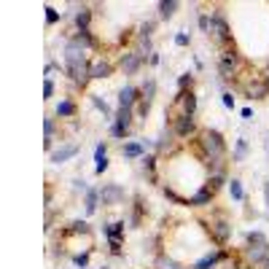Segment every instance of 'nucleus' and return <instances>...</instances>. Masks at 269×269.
I'll use <instances>...</instances> for the list:
<instances>
[{
    "label": "nucleus",
    "mask_w": 269,
    "mask_h": 269,
    "mask_svg": "<svg viewBox=\"0 0 269 269\" xmlns=\"http://www.w3.org/2000/svg\"><path fill=\"white\" fill-rule=\"evenodd\" d=\"M89 62L91 60L87 57V51L65 46V70H67V76H70V81L76 84V87H81V89H87V84L91 81Z\"/></svg>",
    "instance_id": "nucleus-1"
},
{
    "label": "nucleus",
    "mask_w": 269,
    "mask_h": 269,
    "mask_svg": "<svg viewBox=\"0 0 269 269\" xmlns=\"http://www.w3.org/2000/svg\"><path fill=\"white\" fill-rule=\"evenodd\" d=\"M202 224L208 226L210 237H213L218 245H226V242H229V237H232V224L226 221V215H224V213L213 215L210 221H202Z\"/></svg>",
    "instance_id": "nucleus-2"
},
{
    "label": "nucleus",
    "mask_w": 269,
    "mask_h": 269,
    "mask_svg": "<svg viewBox=\"0 0 269 269\" xmlns=\"http://www.w3.org/2000/svg\"><path fill=\"white\" fill-rule=\"evenodd\" d=\"M210 38H213L218 46H229L232 43V30H229L226 25V16L221 14V11H215L213 14V25H210Z\"/></svg>",
    "instance_id": "nucleus-3"
},
{
    "label": "nucleus",
    "mask_w": 269,
    "mask_h": 269,
    "mask_svg": "<svg viewBox=\"0 0 269 269\" xmlns=\"http://www.w3.org/2000/svg\"><path fill=\"white\" fill-rule=\"evenodd\" d=\"M218 70H221V78H234L239 70V54L234 49H226L218 60Z\"/></svg>",
    "instance_id": "nucleus-4"
},
{
    "label": "nucleus",
    "mask_w": 269,
    "mask_h": 269,
    "mask_svg": "<svg viewBox=\"0 0 269 269\" xmlns=\"http://www.w3.org/2000/svg\"><path fill=\"white\" fill-rule=\"evenodd\" d=\"M242 89H245V94H248V100H264L269 94V84H267V78H261V76H253Z\"/></svg>",
    "instance_id": "nucleus-5"
},
{
    "label": "nucleus",
    "mask_w": 269,
    "mask_h": 269,
    "mask_svg": "<svg viewBox=\"0 0 269 269\" xmlns=\"http://www.w3.org/2000/svg\"><path fill=\"white\" fill-rule=\"evenodd\" d=\"M175 137H180V140H186V137L197 135V119L194 116H175V127H173Z\"/></svg>",
    "instance_id": "nucleus-6"
},
{
    "label": "nucleus",
    "mask_w": 269,
    "mask_h": 269,
    "mask_svg": "<svg viewBox=\"0 0 269 269\" xmlns=\"http://www.w3.org/2000/svg\"><path fill=\"white\" fill-rule=\"evenodd\" d=\"M100 199H102V205H108V208H116V205L124 202V188L116 186V183H108V186L100 188Z\"/></svg>",
    "instance_id": "nucleus-7"
},
{
    "label": "nucleus",
    "mask_w": 269,
    "mask_h": 269,
    "mask_svg": "<svg viewBox=\"0 0 269 269\" xmlns=\"http://www.w3.org/2000/svg\"><path fill=\"white\" fill-rule=\"evenodd\" d=\"M143 62H146V57L140 54V51H127V54H121V70H124V76H132V73H137L143 67Z\"/></svg>",
    "instance_id": "nucleus-8"
},
{
    "label": "nucleus",
    "mask_w": 269,
    "mask_h": 269,
    "mask_svg": "<svg viewBox=\"0 0 269 269\" xmlns=\"http://www.w3.org/2000/svg\"><path fill=\"white\" fill-rule=\"evenodd\" d=\"M175 105L183 108V116H194V113H197V94H194L191 89H188V91H178V97L173 100V108Z\"/></svg>",
    "instance_id": "nucleus-9"
},
{
    "label": "nucleus",
    "mask_w": 269,
    "mask_h": 269,
    "mask_svg": "<svg viewBox=\"0 0 269 269\" xmlns=\"http://www.w3.org/2000/svg\"><path fill=\"white\" fill-rule=\"evenodd\" d=\"M89 76L91 78H111L113 76V65L105 60V57H94L89 62Z\"/></svg>",
    "instance_id": "nucleus-10"
},
{
    "label": "nucleus",
    "mask_w": 269,
    "mask_h": 269,
    "mask_svg": "<svg viewBox=\"0 0 269 269\" xmlns=\"http://www.w3.org/2000/svg\"><path fill=\"white\" fill-rule=\"evenodd\" d=\"M78 151H81L78 143H65V146H60L57 151H51V162H54V164H65L67 159H73Z\"/></svg>",
    "instance_id": "nucleus-11"
},
{
    "label": "nucleus",
    "mask_w": 269,
    "mask_h": 269,
    "mask_svg": "<svg viewBox=\"0 0 269 269\" xmlns=\"http://www.w3.org/2000/svg\"><path fill=\"white\" fill-rule=\"evenodd\" d=\"M213 197H215V191H210L208 186H202L194 197L186 199V205L188 208H205V205H213Z\"/></svg>",
    "instance_id": "nucleus-12"
},
{
    "label": "nucleus",
    "mask_w": 269,
    "mask_h": 269,
    "mask_svg": "<svg viewBox=\"0 0 269 269\" xmlns=\"http://www.w3.org/2000/svg\"><path fill=\"white\" fill-rule=\"evenodd\" d=\"M137 102H140V89L124 87L121 91H119V108H132V111H135Z\"/></svg>",
    "instance_id": "nucleus-13"
},
{
    "label": "nucleus",
    "mask_w": 269,
    "mask_h": 269,
    "mask_svg": "<svg viewBox=\"0 0 269 269\" xmlns=\"http://www.w3.org/2000/svg\"><path fill=\"white\" fill-rule=\"evenodd\" d=\"M245 256H248L250 264H264V261L269 259V242L267 245H248Z\"/></svg>",
    "instance_id": "nucleus-14"
},
{
    "label": "nucleus",
    "mask_w": 269,
    "mask_h": 269,
    "mask_svg": "<svg viewBox=\"0 0 269 269\" xmlns=\"http://www.w3.org/2000/svg\"><path fill=\"white\" fill-rule=\"evenodd\" d=\"M94 173L97 175H102L108 170V143H97V148H94Z\"/></svg>",
    "instance_id": "nucleus-15"
},
{
    "label": "nucleus",
    "mask_w": 269,
    "mask_h": 269,
    "mask_svg": "<svg viewBox=\"0 0 269 269\" xmlns=\"http://www.w3.org/2000/svg\"><path fill=\"white\" fill-rule=\"evenodd\" d=\"M78 113V105L73 100H60L57 102V116L60 119H73Z\"/></svg>",
    "instance_id": "nucleus-16"
},
{
    "label": "nucleus",
    "mask_w": 269,
    "mask_h": 269,
    "mask_svg": "<svg viewBox=\"0 0 269 269\" xmlns=\"http://www.w3.org/2000/svg\"><path fill=\"white\" fill-rule=\"evenodd\" d=\"M121 153H124V156H127V159H137V156H146V143H137V140H132V143H124Z\"/></svg>",
    "instance_id": "nucleus-17"
},
{
    "label": "nucleus",
    "mask_w": 269,
    "mask_h": 269,
    "mask_svg": "<svg viewBox=\"0 0 269 269\" xmlns=\"http://www.w3.org/2000/svg\"><path fill=\"white\" fill-rule=\"evenodd\" d=\"M43 129H46L43 148H46V151H51V148H54V137H57V121H54V119H46V121H43Z\"/></svg>",
    "instance_id": "nucleus-18"
},
{
    "label": "nucleus",
    "mask_w": 269,
    "mask_h": 269,
    "mask_svg": "<svg viewBox=\"0 0 269 269\" xmlns=\"http://www.w3.org/2000/svg\"><path fill=\"white\" fill-rule=\"evenodd\" d=\"M224 256H226V250H218V253H208L202 261H197V264H194L191 269H213L221 259H224Z\"/></svg>",
    "instance_id": "nucleus-19"
},
{
    "label": "nucleus",
    "mask_w": 269,
    "mask_h": 269,
    "mask_svg": "<svg viewBox=\"0 0 269 269\" xmlns=\"http://www.w3.org/2000/svg\"><path fill=\"white\" fill-rule=\"evenodd\" d=\"M153 97H156V81H153V78L148 76L146 81H143V87H140V100H146L148 105H151Z\"/></svg>",
    "instance_id": "nucleus-20"
},
{
    "label": "nucleus",
    "mask_w": 269,
    "mask_h": 269,
    "mask_svg": "<svg viewBox=\"0 0 269 269\" xmlns=\"http://www.w3.org/2000/svg\"><path fill=\"white\" fill-rule=\"evenodd\" d=\"M89 22H91V8L89 5H81L76 14V27L78 30H89Z\"/></svg>",
    "instance_id": "nucleus-21"
},
{
    "label": "nucleus",
    "mask_w": 269,
    "mask_h": 269,
    "mask_svg": "<svg viewBox=\"0 0 269 269\" xmlns=\"http://www.w3.org/2000/svg\"><path fill=\"white\" fill-rule=\"evenodd\" d=\"M87 215H94L97 213V205H100V188H89L87 191Z\"/></svg>",
    "instance_id": "nucleus-22"
},
{
    "label": "nucleus",
    "mask_w": 269,
    "mask_h": 269,
    "mask_svg": "<svg viewBox=\"0 0 269 269\" xmlns=\"http://www.w3.org/2000/svg\"><path fill=\"white\" fill-rule=\"evenodd\" d=\"M178 0H162V3H159V16H162V19H170V16L175 14V11H178Z\"/></svg>",
    "instance_id": "nucleus-23"
},
{
    "label": "nucleus",
    "mask_w": 269,
    "mask_h": 269,
    "mask_svg": "<svg viewBox=\"0 0 269 269\" xmlns=\"http://www.w3.org/2000/svg\"><path fill=\"white\" fill-rule=\"evenodd\" d=\"M108 239H121L124 237V221H116V224H108L105 226Z\"/></svg>",
    "instance_id": "nucleus-24"
},
{
    "label": "nucleus",
    "mask_w": 269,
    "mask_h": 269,
    "mask_svg": "<svg viewBox=\"0 0 269 269\" xmlns=\"http://www.w3.org/2000/svg\"><path fill=\"white\" fill-rule=\"evenodd\" d=\"M229 194H232V199H234V202H242V199H245L242 186H239V180H237V178H232V180H229Z\"/></svg>",
    "instance_id": "nucleus-25"
},
{
    "label": "nucleus",
    "mask_w": 269,
    "mask_h": 269,
    "mask_svg": "<svg viewBox=\"0 0 269 269\" xmlns=\"http://www.w3.org/2000/svg\"><path fill=\"white\" fill-rule=\"evenodd\" d=\"M143 210H146V205H143V197H135V213H132V226L137 229L143 221Z\"/></svg>",
    "instance_id": "nucleus-26"
},
{
    "label": "nucleus",
    "mask_w": 269,
    "mask_h": 269,
    "mask_svg": "<svg viewBox=\"0 0 269 269\" xmlns=\"http://www.w3.org/2000/svg\"><path fill=\"white\" fill-rule=\"evenodd\" d=\"M224 183H226L224 173H213V175H210V178H208V183H205V186H208L210 191H218V188L224 186Z\"/></svg>",
    "instance_id": "nucleus-27"
},
{
    "label": "nucleus",
    "mask_w": 269,
    "mask_h": 269,
    "mask_svg": "<svg viewBox=\"0 0 269 269\" xmlns=\"http://www.w3.org/2000/svg\"><path fill=\"white\" fill-rule=\"evenodd\" d=\"M245 153H248V143H245L242 140V137H239V140H237V146H234V162H242V159H245Z\"/></svg>",
    "instance_id": "nucleus-28"
},
{
    "label": "nucleus",
    "mask_w": 269,
    "mask_h": 269,
    "mask_svg": "<svg viewBox=\"0 0 269 269\" xmlns=\"http://www.w3.org/2000/svg\"><path fill=\"white\" fill-rule=\"evenodd\" d=\"M67 232H70V234H89L91 229H89V224H87V221H73Z\"/></svg>",
    "instance_id": "nucleus-29"
},
{
    "label": "nucleus",
    "mask_w": 269,
    "mask_h": 269,
    "mask_svg": "<svg viewBox=\"0 0 269 269\" xmlns=\"http://www.w3.org/2000/svg\"><path fill=\"white\" fill-rule=\"evenodd\" d=\"M143 170L151 175V180H156V175H153V170H156V156H143Z\"/></svg>",
    "instance_id": "nucleus-30"
},
{
    "label": "nucleus",
    "mask_w": 269,
    "mask_h": 269,
    "mask_svg": "<svg viewBox=\"0 0 269 269\" xmlns=\"http://www.w3.org/2000/svg\"><path fill=\"white\" fill-rule=\"evenodd\" d=\"M62 19V14H60V11H57V8H51V5H46V25H57V22H60Z\"/></svg>",
    "instance_id": "nucleus-31"
},
{
    "label": "nucleus",
    "mask_w": 269,
    "mask_h": 269,
    "mask_svg": "<svg viewBox=\"0 0 269 269\" xmlns=\"http://www.w3.org/2000/svg\"><path fill=\"white\" fill-rule=\"evenodd\" d=\"M162 191H164V197H167L170 202H175V205H186V199H183V197H178V194H175V188H173V186H164Z\"/></svg>",
    "instance_id": "nucleus-32"
},
{
    "label": "nucleus",
    "mask_w": 269,
    "mask_h": 269,
    "mask_svg": "<svg viewBox=\"0 0 269 269\" xmlns=\"http://www.w3.org/2000/svg\"><path fill=\"white\" fill-rule=\"evenodd\" d=\"M91 102H94L97 111H102V116H111V108H108V102H105V100H100L97 94H91Z\"/></svg>",
    "instance_id": "nucleus-33"
},
{
    "label": "nucleus",
    "mask_w": 269,
    "mask_h": 269,
    "mask_svg": "<svg viewBox=\"0 0 269 269\" xmlns=\"http://www.w3.org/2000/svg\"><path fill=\"white\" fill-rule=\"evenodd\" d=\"M248 245H267V237L261 232H248Z\"/></svg>",
    "instance_id": "nucleus-34"
},
{
    "label": "nucleus",
    "mask_w": 269,
    "mask_h": 269,
    "mask_svg": "<svg viewBox=\"0 0 269 269\" xmlns=\"http://www.w3.org/2000/svg\"><path fill=\"white\" fill-rule=\"evenodd\" d=\"M210 25H213V16H210V14H199V30L210 35Z\"/></svg>",
    "instance_id": "nucleus-35"
},
{
    "label": "nucleus",
    "mask_w": 269,
    "mask_h": 269,
    "mask_svg": "<svg viewBox=\"0 0 269 269\" xmlns=\"http://www.w3.org/2000/svg\"><path fill=\"white\" fill-rule=\"evenodd\" d=\"M156 264L162 267V269H180V267L175 264L173 259H167V256H164V253H162V256H159V259H156Z\"/></svg>",
    "instance_id": "nucleus-36"
},
{
    "label": "nucleus",
    "mask_w": 269,
    "mask_h": 269,
    "mask_svg": "<svg viewBox=\"0 0 269 269\" xmlns=\"http://www.w3.org/2000/svg\"><path fill=\"white\" fill-rule=\"evenodd\" d=\"M148 111H151V105H148L146 100H140V102H137V105H135V113H137V119H146V116H148Z\"/></svg>",
    "instance_id": "nucleus-37"
},
{
    "label": "nucleus",
    "mask_w": 269,
    "mask_h": 269,
    "mask_svg": "<svg viewBox=\"0 0 269 269\" xmlns=\"http://www.w3.org/2000/svg\"><path fill=\"white\" fill-rule=\"evenodd\" d=\"M73 264H76V267H87L89 264V250H84V253H76V256H73Z\"/></svg>",
    "instance_id": "nucleus-38"
},
{
    "label": "nucleus",
    "mask_w": 269,
    "mask_h": 269,
    "mask_svg": "<svg viewBox=\"0 0 269 269\" xmlns=\"http://www.w3.org/2000/svg\"><path fill=\"white\" fill-rule=\"evenodd\" d=\"M191 84H194V76H191V73H183V76L178 78V89H180V91H186V87H191Z\"/></svg>",
    "instance_id": "nucleus-39"
},
{
    "label": "nucleus",
    "mask_w": 269,
    "mask_h": 269,
    "mask_svg": "<svg viewBox=\"0 0 269 269\" xmlns=\"http://www.w3.org/2000/svg\"><path fill=\"white\" fill-rule=\"evenodd\" d=\"M51 94H54V81L46 78V81H43V100H51Z\"/></svg>",
    "instance_id": "nucleus-40"
},
{
    "label": "nucleus",
    "mask_w": 269,
    "mask_h": 269,
    "mask_svg": "<svg viewBox=\"0 0 269 269\" xmlns=\"http://www.w3.org/2000/svg\"><path fill=\"white\" fill-rule=\"evenodd\" d=\"M151 35H153V22H146L140 27V38H151Z\"/></svg>",
    "instance_id": "nucleus-41"
},
{
    "label": "nucleus",
    "mask_w": 269,
    "mask_h": 269,
    "mask_svg": "<svg viewBox=\"0 0 269 269\" xmlns=\"http://www.w3.org/2000/svg\"><path fill=\"white\" fill-rule=\"evenodd\" d=\"M111 242V253L113 256H121V239H108Z\"/></svg>",
    "instance_id": "nucleus-42"
},
{
    "label": "nucleus",
    "mask_w": 269,
    "mask_h": 269,
    "mask_svg": "<svg viewBox=\"0 0 269 269\" xmlns=\"http://www.w3.org/2000/svg\"><path fill=\"white\" fill-rule=\"evenodd\" d=\"M221 100H224V105L229 108V111L234 108V97H232V91H224V94H221Z\"/></svg>",
    "instance_id": "nucleus-43"
},
{
    "label": "nucleus",
    "mask_w": 269,
    "mask_h": 269,
    "mask_svg": "<svg viewBox=\"0 0 269 269\" xmlns=\"http://www.w3.org/2000/svg\"><path fill=\"white\" fill-rule=\"evenodd\" d=\"M175 43H178V46H188V35H186V32H178V35H175Z\"/></svg>",
    "instance_id": "nucleus-44"
},
{
    "label": "nucleus",
    "mask_w": 269,
    "mask_h": 269,
    "mask_svg": "<svg viewBox=\"0 0 269 269\" xmlns=\"http://www.w3.org/2000/svg\"><path fill=\"white\" fill-rule=\"evenodd\" d=\"M57 67H60V65H57V62H49V65H46V78H51V73H54Z\"/></svg>",
    "instance_id": "nucleus-45"
},
{
    "label": "nucleus",
    "mask_w": 269,
    "mask_h": 269,
    "mask_svg": "<svg viewBox=\"0 0 269 269\" xmlns=\"http://www.w3.org/2000/svg\"><path fill=\"white\" fill-rule=\"evenodd\" d=\"M148 65H159V54H156V51H153V54L148 57Z\"/></svg>",
    "instance_id": "nucleus-46"
},
{
    "label": "nucleus",
    "mask_w": 269,
    "mask_h": 269,
    "mask_svg": "<svg viewBox=\"0 0 269 269\" xmlns=\"http://www.w3.org/2000/svg\"><path fill=\"white\" fill-rule=\"evenodd\" d=\"M264 191H267V205H269V183H267V186H264Z\"/></svg>",
    "instance_id": "nucleus-47"
},
{
    "label": "nucleus",
    "mask_w": 269,
    "mask_h": 269,
    "mask_svg": "<svg viewBox=\"0 0 269 269\" xmlns=\"http://www.w3.org/2000/svg\"><path fill=\"white\" fill-rule=\"evenodd\" d=\"M267 84H269V67H267Z\"/></svg>",
    "instance_id": "nucleus-48"
},
{
    "label": "nucleus",
    "mask_w": 269,
    "mask_h": 269,
    "mask_svg": "<svg viewBox=\"0 0 269 269\" xmlns=\"http://www.w3.org/2000/svg\"><path fill=\"white\" fill-rule=\"evenodd\" d=\"M102 269H108V267H102Z\"/></svg>",
    "instance_id": "nucleus-49"
}]
</instances>
